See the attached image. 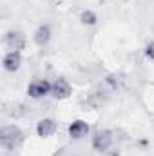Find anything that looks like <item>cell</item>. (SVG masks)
I'll list each match as a JSON object with an SVG mask.
<instances>
[{
  "instance_id": "1",
  "label": "cell",
  "mask_w": 154,
  "mask_h": 156,
  "mask_svg": "<svg viewBox=\"0 0 154 156\" xmlns=\"http://www.w3.org/2000/svg\"><path fill=\"white\" fill-rule=\"evenodd\" d=\"M24 142H26V134H24V131L18 125L11 123V125H4L2 127V131H0V145H2L4 151L15 153Z\"/></svg>"
},
{
  "instance_id": "2",
  "label": "cell",
  "mask_w": 154,
  "mask_h": 156,
  "mask_svg": "<svg viewBox=\"0 0 154 156\" xmlns=\"http://www.w3.org/2000/svg\"><path fill=\"white\" fill-rule=\"evenodd\" d=\"M114 144H116L114 131H109V129H98L91 136V147H93V151H96L100 154H107L109 151H113Z\"/></svg>"
},
{
  "instance_id": "3",
  "label": "cell",
  "mask_w": 154,
  "mask_h": 156,
  "mask_svg": "<svg viewBox=\"0 0 154 156\" xmlns=\"http://www.w3.org/2000/svg\"><path fill=\"white\" fill-rule=\"evenodd\" d=\"M51 85L53 82H49L47 78H35L27 83V96L33 98V100H44L45 96L51 94Z\"/></svg>"
},
{
  "instance_id": "4",
  "label": "cell",
  "mask_w": 154,
  "mask_h": 156,
  "mask_svg": "<svg viewBox=\"0 0 154 156\" xmlns=\"http://www.w3.org/2000/svg\"><path fill=\"white\" fill-rule=\"evenodd\" d=\"M71 93H73V85H71V82L67 80V78L64 76H58L53 80V85H51V96L54 98V100H65V98H69L71 96Z\"/></svg>"
},
{
  "instance_id": "5",
  "label": "cell",
  "mask_w": 154,
  "mask_h": 156,
  "mask_svg": "<svg viewBox=\"0 0 154 156\" xmlns=\"http://www.w3.org/2000/svg\"><path fill=\"white\" fill-rule=\"evenodd\" d=\"M35 131H37V136H40V138H51L58 133V122L54 118L44 116L37 122Z\"/></svg>"
},
{
  "instance_id": "6",
  "label": "cell",
  "mask_w": 154,
  "mask_h": 156,
  "mask_svg": "<svg viewBox=\"0 0 154 156\" xmlns=\"http://www.w3.org/2000/svg\"><path fill=\"white\" fill-rule=\"evenodd\" d=\"M4 44H5V47H7L9 51H18V53H22V49H26L27 38H26V35H24L22 31L13 29V31H7V33H5Z\"/></svg>"
},
{
  "instance_id": "7",
  "label": "cell",
  "mask_w": 154,
  "mask_h": 156,
  "mask_svg": "<svg viewBox=\"0 0 154 156\" xmlns=\"http://www.w3.org/2000/svg\"><path fill=\"white\" fill-rule=\"evenodd\" d=\"M89 123L83 122V120H73L69 125H67V136L73 140V142H78V140H83L85 136H89Z\"/></svg>"
},
{
  "instance_id": "8",
  "label": "cell",
  "mask_w": 154,
  "mask_h": 156,
  "mask_svg": "<svg viewBox=\"0 0 154 156\" xmlns=\"http://www.w3.org/2000/svg\"><path fill=\"white\" fill-rule=\"evenodd\" d=\"M2 66H4V71L7 73H16L20 71L22 67V53L18 51H7L2 58Z\"/></svg>"
},
{
  "instance_id": "9",
  "label": "cell",
  "mask_w": 154,
  "mask_h": 156,
  "mask_svg": "<svg viewBox=\"0 0 154 156\" xmlns=\"http://www.w3.org/2000/svg\"><path fill=\"white\" fill-rule=\"evenodd\" d=\"M53 38V29H51V26L45 22V24H40L38 27L35 29V33H33V42L38 45V47H47L49 45V42Z\"/></svg>"
},
{
  "instance_id": "10",
  "label": "cell",
  "mask_w": 154,
  "mask_h": 156,
  "mask_svg": "<svg viewBox=\"0 0 154 156\" xmlns=\"http://www.w3.org/2000/svg\"><path fill=\"white\" fill-rule=\"evenodd\" d=\"M78 20H80V24H82L83 27H93V26L98 24L100 16H98V13H96L94 9H82Z\"/></svg>"
},
{
  "instance_id": "11",
  "label": "cell",
  "mask_w": 154,
  "mask_h": 156,
  "mask_svg": "<svg viewBox=\"0 0 154 156\" xmlns=\"http://www.w3.org/2000/svg\"><path fill=\"white\" fill-rule=\"evenodd\" d=\"M143 55H145V58H147L149 62L154 64V40H149V42H147V45H145V49H143Z\"/></svg>"
}]
</instances>
